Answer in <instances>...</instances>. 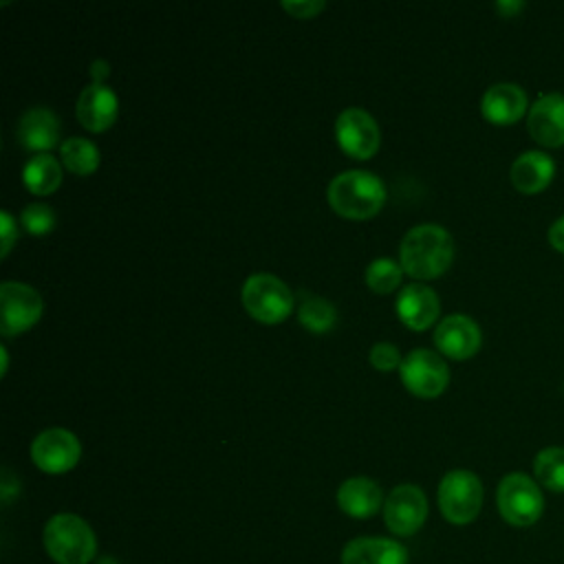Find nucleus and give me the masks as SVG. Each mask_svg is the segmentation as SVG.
<instances>
[{
	"label": "nucleus",
	"instance_id": "1",
	"mask_svg": "<svg viewBox=\"0 0 564 564\" xmlns=\"http://www.w3.org/2000/svg\"><path fill=\"white\" fill-rule=\"evenodd\" d=\"M454 258V240L449 231L436 223H423L412 227L399 247V262L403 271L414 278L441 275Z\"/></svg>",
	"mask_w": 564,
	"mask_h": 564
},
{
	"label": "nucleus",
	"instance_id": "2",
	"mask_svg": "<svg viewBox=\"0 0 564 564\" xmlns=\"http://www.w3.org/2000/svg\"><path fill=\"white\" fill-rule=\"evenodd\" d=\"M326 194L330 207L346 218H370L386 200L381 178L368 170H346L337 174L328 183Z\"/></svg>",
	"mask_w": 564,
	"mask_h": 564
},
{
	"label": "nucleus",
	"instance_id": "3",
	"mask_svg": "<svg viewBox=\"0 0 564 564\" xmlns=\"http://www.w3.org/2000/svg\"><path fill=\"white\" fill-rule=\"evenodd\" d=\"M44 549L57 564H88L97 553V540L84 518L57 513L44 527Z\"/></svg>",
	"mask_w": 564,
	"mask_h": 564
},
{
	"label": "nucleus",
	"instance_id": "4",
	"mask_svg": "<svg viewBox=\"0 0 564 564\" xmlns=\"http://www.w3.org/2000/svg\"><path fill=\"white\" fill-rule=\"evenodd\" d=\"M496 505L507 524L522 529L542 518L544 494L535 478L524 471H511L498 482Z\"/></svg>",
	"mask_w": 564,
	"mask_h": 564
},
{
	"label": "nucleus",
	"instance_id": "5",
	"mask_svg": "<svg viewBox=\"0 0 564 564\" xmlns=\"http://www.w3.org/2000/svg\"><path fill=\"white\" fill-rule=\"evenodd\" d=\"M438 507L447 522L469 524L482 507V482L469 469H452L438 482Z\"/></svg>",
	"mask_w": 564,
	"mask_h": 564
},
{
	"label": "nucleus",
	"instance_id": "6",
	"mask_svg": "<svg viewBox=\"0 0 564 564\" xmlns=\"http://www.w3.org/2000/svg\"><path fill=\"white\" fill-rule=\"evenodd\" d=\"M242 306L251 317L264 324L282 322L293 311L291 289L273 273H253L240 291Z\"/></svg>",
	"mask_w": 564,
	"mask_h": 564
},
{
	"label": "nucleus",
	"instance_id": "7",
	"mask_svg": "<svg viewBox=\"0 0 564 564\" xmlns=\"http://www.w3.org/2000/svg\"><path fill=\"white\" fill-rule=\"evenodd\" d=\"M403 386L419 397H436L449 381V368L445 359L430 348L410 350L399 366Z\"/></svg>",
	"mask_w": 564,
	"mask_h": 564
},
{
	"label": "nucleus",
	"instance_id": "8",
	"mask_svg": "<svg viewBox=\"0 0 564 564\" xmlns=\"http://www.w3.org/2000/svg\"><path fill=\"white\" fill-rule=\"evenodd\" d=\"M42 313L40 293L24 284L7 280L0 284V333L11 337L37 322Z\"/></svg>",
	"mask_w": 564,
	"mask_h": 564
},
{
	"label": "nucleus",
	"instance_id": "9",
	"mask_svg": "<svg viewBox=\"0 0 564 564\" xmlns=\"http://www.w3.org/2000/svg\"><path fill=\"white\" fill-rule=\"evenodd\" d=\"M427 518V498L416 485H397L383 500V522L394 535L416 533Z\"/></svg>",
	"mask_w": 564,
	"mask_h": 564
},
{
	"label": "nucleus",
	"instance_id": "10",
	"mask_svg": "<svg viewBox=\"0 0 564 564\" xmlns=\"http://www.w3.org/2000/svg\"><path fill=\"white\" fill-rule=\"evenodd\" d=\"M82 445L70 430L48 427L31 443V460L46 474H64L79 460Z\"/></svg>",
	"mask_w": 564,
	"mask_h": 564
},
{
	"label": "nucleus",
	"instance_id": "11",
	"mask_svg": "<svg viewBox=\"0 0 564 564\" xmlns=\"http://www.w3.org/2000/svg\"><path fill=\"white\" fill-rule=\"evenodd\" d=\"M335 137L341 150L357 159H368L379 148V128L364 108H346L337 115Z\"/></svg>",
	"mask_w": 564,
	"mask_h": 564
},
{
	"label": "nucleus",
	"instance_id": "12",
	"mask_svg": "<svg viewBox=\"0 0 564 564\" xmlns=\"http://www.w3.org/2000/svg\"><path fill=\"white\" fill-rule=\"evenodd\" d=\"M527 128L533 141L544 148L564 145V95L544 93L540 95L527 115Z\"/></svg>",
	"mask_w": 564,
	"mask_h": 564
},
{
	"label": "nucleus",
	"instance_id": "13",
	"mask_svg": "<svg viewBox=\"0 0 564 564\" xmlns=\"http://www.w3.org/2000/svg\"><path fill=\"white\" fill-rule=\"evenodd\" d=\"M480 326L465 313L443 317L434 330L436 348L452 359H467L480 348Z\"/></svg>",
	"mask_w": 564,
	"mask_h": 564
},
{
	"label": "nucleus",
	"instance_id": "14",
	"mask_svg": "<svg viewBox=\"0 0 564 564\" xmlns=\"http://www.w3.org/2000/svg\"><path fill=\"white\" fill-rule=\"evenodd\" d=\"M529 108L527 93L511 82L494 84L485 90L480 99L482 117L496 126H511L516 123Z\"/></svg>",
	"mask_w": 564,
	"mask_h": 564
},
{
	"label": "nucleus",
	"instance_id": "15",
	"mask_svg": "<svg viewBox=\"0 0 564 564\" xmlns=\"http://www.w3.org/2000/svg\"><path fill=\"white\" fill-rule=\"evenodd\" d=\"M441 311V302L434 289L423 282L405 284L397 297V313L401 322L414 330L427 328Z\"/></svg>",
	"mask_w": 564,
	"mask_h": 564
},
{
	"label": "nucleus",
	"instance_id": "16",
	"mask_svg": "<svg viewBox=\"0 0 564 564\" xmlns=\"http://www.w3.org/2000/svg\"><path fill=\"white\" fill-rule=\"evenodd\" d=\"M509 176L520 194H540L551 185L555 176V163L546 152L527 150L516 156Z\"/></svg>",
	"mask_w": 564,
	"mask_h": 564
},
{
	"label": "nucleus",
	"instance_id": "17",
	"mask_svg": "<svg viewBox=\"0 0 564 564\" xmlns=\"http://www.w3.org/2000/svg\"><path fill=\"white\" fill-rule=\"evenodd\" d=\"M117 108H119V101H117L115 90L106 84L93 82L90 86H86L79 93L77 119L82 121L84 128L99 132V130H106L115 121Z\"/></svg>",
	"mask_w": 564,
	"mask_h": 564
},
{
	"label": "nucleus",
	"instance_id": "18",
	"mask_svg": "<svg viewBox=\"0 0 564 564\" xmlns=\"http://www.w3.org/2000/svg\"><path fill=\"white\" fill-rule=\"evenodd\" d=\"M341 564H408V551L397 540L364 535L344 546Z\"/></svg>",
	"mask_w": 564,
	"mask_h": 564
},
{
	"label": "nucleus",
	"instance_id": "19",
	"mask_svg": "<svg viewBox=\"0 0 564 564\" xmlns=\"http://www.w3.org/2000/svg\"><path fill=\"white\" fill-rule=\"evenodd\" d=\"M337 505L350 518H370L383 505V494L375 480L366 476H352L339 485Z\"/></svg>",
	"mask_w": 564,
	"mask_h": 564
},
{
	"label": "nucleus",
	"instance_id": "20",
	"mask_svg": "<svg viewBox=\"0 0 564 564\" xmlns=\"http://www.w3.org/2000/svg\"><path fill=\"white\" fill-rule=\"evenodd\" d=\"M15 134L26 150H48L59 139V119L44 106L29 108L20 117Z\"/></svg>",
	"mask_w": 564,
	"mask_h": 564
},
{
	"label": "nucleus",
	"instance_id": "21",
	"mask_svg": "<svg viewBox=\"0 0 564 564\" xmlns=\"http://www.w3.org/2000/svg\"><path fill=\"white\" fill-rule=\"evenodd\" d=\"M22 178L33 194H51L62 181V167L51 154H35L24 163Z\"/></svg>",
	"mask_w": 564,
	"mask_h": 564
},
{
	"label": "nucleus",
	"instance_id": "22",
	"mask_svg": "<svg viewBox=\"0 0 564 564\" xmlns=\"http://www.w3.org/2000/svg\"><path fill=\"white\" fill-rule=\"evenodd\" d=\"M533 478L540 487L564 494V447L551 445L540 449L533 458Z\"/></svg>",
	"mask_w": 564,
	"mask_h": 564
},
{
	"label": "nucleus",
	"instance_id": "23",
	"mask_svg": "<svg viewBox=\"0 0 564 564\" xmlns=\"http://www.w3.org/2000/svg\"><path fill=\"white\" fill-rule=\"evenodd\" d=\"M59 154L64 165L75 174H90L99 165V150L84 137H70L62 141Z\"/></svg>",
	"mask_w": 564,
	"mask_h": 564
},
{
	"label": "nucleus",
	"instance_id": "24",
	"mask_svg": "<svg viewBox=\"0 0 564 564\" xmlns=\"http://www.w3.org/2000/svg\"><path fill=\"white\" fill-rule=\"evenodd\" d=\"M297 319L304 328H308L313 333H326L335 324L337 311L326 297L304 293L300 308H297Z\"/></svg>",
	"mask_w": 564,
	"mask_h": 564
},
{
	"label": "nucleus",
	"instance_id": "25",
	"mask_svg": "<svg viewBox=\"0 0 564 564\" xmlns=\"http://www.w3.org/2000/svg\"><path fill=\"white\" fill-rule=\"evenodd\" d=\"M403 267L392 258H377L366 267V284L377 293H388L401 282Z\"/></svg>",
	"mask_w": 564,
	"mask_h": 564
},
{
	"label": "nucleus",
	"instance_id": "26",
	"mask_svg": "<svg viewBox=\"0 0 564 564\" xmlns=\"http://www.w3.org/2000/svg\"><path fill=\"white\" fill-rule=\"evenodd\" d=\"M20 220L24 225V229L33 236H42L48 234L55 225V214L46 203H31L22 209Z\"/></svg>",
	"mask_w": 564,
	"mask_h": 564
},
{
	"label": "nucleus",
	"instance_id": "27",
	"mask_svg": "<svg viewBox=\"0 0 564 564\" xmlns=\"http://www.w3.org/2000/svg\"><path fill=\"white\" fill-rule=\"evenodd\" d=\"M368 359L370 364L377 368V370H392V368H399L401 366V355H399V348L390 341H377L370 352H368Z\"/></svg>",
	"mask_w": 564,
	"mask_h": 564
},
{
	"label": "nucleus",
	"instance_id": "28",
	"mask_svg": "<svg viewBox=\"0 0 564 564\" xmlns=\"http://www.w3.org/2000/svg\"><path fill=\"white\" fill-rule=\"evenodd\" d=\"M324 0H284L282 9H286L291 15L295 18H313L315 13H319L324 9Z\"/></svg>",
	"mask_w": 564,
	"mask_h": 564
},
{
	"label": "nucleus",
	"instance_id": "29",
	"mask_svg": "<svg viewBox=\"0 0 564 564\" xmlns=\"http://www.w3.org/2000/svg\"><path fill=\"white\" fill-rule=\"evenodd\" d=\"M0 220H2V225H0V234H2V249H0V253L7 256L18 231H15V220H13V216L7 209L0 212Z\"/></svg>",
	"mask_w": 564,
	"mask_h": 564
},
{
	"label": "nucleus",
	"instance_id": "30",
	"mask_svg": "<svg viewBox=\"0 0 564 564\" xmlns=\"http://www.w3.org/2000/svg\"><path fill=\"white\" fill-rule=\"evenodd\" d=\"M549 245L555 251L564 253V216H560L557 220L551 223V227H549Z\"/></svg>",
	"mask_w": 564,
	"mask_h": 564
},
{
	"label": "nucleus",
	"instance_id": "31",
	"mask_svg": "<svg viewBox=\"0 0 564 564\" xmlns=\"http://www.w3.org/2000/svg\"><path fill=\"white\" fill-rule=\"evenodd\" d=\"M496 9L502 13V18H513V13L524 9V2H496Z\"/></svg>",
	"mask_w": 564,
	"mask_h": 564
},
{
	"label": "nucleus",
	"instance_id": "32",
	"mask_svg": "<svg viewBox=\"0 0 564 564\" xmlns=\"http://www.w3.org/2000/svg\"><path fill=\"white\" fill-rule=\"evenodd\" d=\"M90 73H93L95 84H101V79L108 75V62H104V59H95V62H93V66H90Z\"/></svg>",
	"mask_w": 564,
	"mask_h": 564
},
{
	"label": "nucleus",
	"instance_id": "33",
	"mask_svg": "<svg viewBox=\"0 0 564 564\" xmlns=\"http://www.w3.org/2000/svg\"><path fill=\"white\" fill-rule=\"evenodd\" d=\"M0 355H2V375L7 372V364H9V357H7V348L0 346Z\"/></svg>",
	"mask_w": 564,
	"mask_h": 564
}]
</instances>
